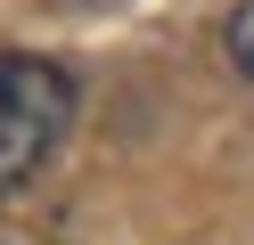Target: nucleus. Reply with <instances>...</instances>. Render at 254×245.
<instances>
[{
  "label": "nucleus",
  "instance_id": "obj_1",
  "mask_svg": "<svg viewBox=\"0 0 254 245\" xmlns=\"http://www.w3.org/2000/svg\"><path fill=\"white\" fill-rule=\"evenodd\" d=\"M74 123V82L50 57H0V196L50 163V147Z\"/></svg>",
  "mask_w": 254,
  "mask_h": 245
},
{
  "label": "nucleus",
  "instance_id": "obj_2",
  "mask_svg": "<svg viewBox=\"0 0 254 245\" xmlns=\"http://www.w3.org/2000/svg\"><path fill=\"white\" fill-rule=\"evenodd\" d=\"M221 49H230V65L254 82V0H238V8H230V25H221Z\"/></svg>",
  "mask_w": 254,
  "mask_h": 245
}]
</instances>
